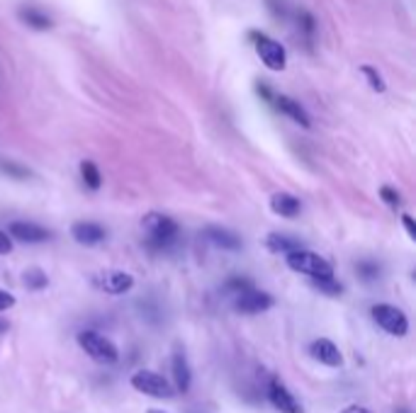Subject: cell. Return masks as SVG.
Wrapping results in <instances>:
<instances>
[{
    "label": "cell",
    "instance_id": "ffe728a7",
    "mask_svg": "<svg viewBox=\"0 0 416 413\" xmlns=\"http://www.w3.org/2000/svg\"><path fill=\"white\" fill-rule=\"evenodd\" d=\"M81 175H83V183L90 187V190H100L102 175H100V170H97L95 163H90V161L81 163Z\"/></svg>",
    "mask_w": 416,
    "mask_h": 413
},
{
    "label": "cell",
    "instance_id": "7a4b0ae2",
    "mask_svg": "<svg viewBox=\"0 0 416 413\" xmlns=\"http://www.w3.org/2000/svg\"><path fill=\"white\" fill-rule=\"evenodd\" d=\"M141 229H144L146 244L151 248L171 246L175 241V236H178V224H175L171 217H166V214H156V212L146 214V217L141 219Z\"/></svg>",
    "mask_w": 416,
    "mask_h": 413
},
{
    "label": "cell",
    "instance_id": "5bb4252c",
    "mask_svg": "<svg viewBox=\"0 0 416 413\" xmlns=\"http://www.w3.org/2000/svg\"><path fill=\"white\" fill-rule=\"evenodd\" d=\"M171 367H173L175 389L185 394V392H188V389H190V382H193V372H190L188 357H185V352H183V350H175V352H173Z\"/></svg>",
    "mask_w": 416,
    "mask_h": 413
},
{
    "label": "cell",
    "instance_id": "5b68a950",
    "mask_svg": "<svg viewBox=\"0 0 416 413\" xmlns=\"http://www.w3.org/2000/svg\"><path fill=\"white\" fill-rule=\"evenodd\" d=\"M372 318H375V323L380 328H385L390 335H407L409 333V318L407 313H404L402 309H397V306L392 304H375L370 309Z\"/></svg>",
    "mask_w": 416,
    "mask_h": 413
},
{
    "label": "cell",
    "instance_id": "603a6c76",
    "mask_svg": "<svg viewBox=\"0 0 416 413\" xmlns=\"http://www.w3.org/2000/svg\"><path fill=\"white\" fill-rule=\"evenodd\" d=\"M249 287H254V285H251L249 280H244V277H232L227 282V292H229V294H234V297L241 294V292H246Z\"/></svg>",
    "mask_w": 416,
    "mask_h": 413
},
{
    "label": "cell",
    "instance_id": "9a60e30c",
    "mask_svg": "<svg viewBox=\"0 0 416 413\" xmlns=\"http://www.w3.org/2000/svg\"><path fill=\"white\" fill-rule=\"evenodd\" d=\"M205 236H207V241H212V244H215L217 248H222V251H239L241 248L239 236L224 227H207Z\"/></svg>",
    "mask_w": 416,
    "mask_h": 413
},
{
    "label": "cell",
    "instance_id": "277c9868",
    "mask_svg": "<svg viewBox=\"0 0 416 413\" xmlns=\"http://www.w3.org/2000/svg\"><path fill=\"white\" fill-rule=\"evenodd\" d=\"M251 37H254V44H256V54H258V59L266 64V68L285 71V66H287V52H285L283 44L268 35H261V32H254Z\"/></svg>",
    "mask_w": 416,
    "mask_h": 413
},
{
    "label": "cell",
    "instance_id": "f1b7e54d",
    "mask_svg": "<svg viewBox=\"0 0 416 413\" xmlns=\"http://www.w3.org/2000/svg\"><path fill=\"white\" fill-rule=\"evenodd\" d=\"M402 224H404V229H407L409 239H416V224H414V219L409 217V214H402Z\"/></svg>",
    "mask_w": 416,
    "mask_h": 413
},
{
    "label": "cell",
    "instance_id": "44dd1931",
    "mask_svg": "<svg viewBox=\"0 0 416 413\" xmlns=\"http://www.w3.org/2000/svg\"><path fill=\"white\" fill-rule=\"evenodd\" d=\"M25 285L30 289H44L49 285L47 275L42 273V270H27L25 273Z\"/></svg>",
    "mask_w": 416,
    "mask_h": 413
},
{
    "label": "cell",
    "instance_id": "30bf717a",
    "mask_svg": "<svg viewBox=\"0 0 416 413\" xmlns=\"http://www.w3.org/2000/svg\"><path fill=\"white\" fill-rule=\"evenodd\" d=\"M97 285L107 294H124V292L134 287V277L129 273H122V270H107V273H102L97 277Z\"/></svg>",
    "mask_w": 416,
    "mask_h": 413
},
{
    "label": "cell",
    "instance_id": "d6986e66",
    "mask_svg": "<svg viewBox=\"0 0 416 413\" xmlns=\"http://www.w3.org/2000/svg\"><path fill=\"white\" fill-rule=\"evenodd\" d=\"M266 246H268V251L271 253H280V256H287V253L299 251V248H302L297 239H292V236H287V234H271L266 239Z\"/></svg>",
    "mask_w": 416,
    "mask_h": 413
},
{
    "label": "cell",
    "instance_id": "2e32d148",
    "mask_svg": "<svg viewBox=\"0 0 416 413\" xmlns=\"http://www.w3.org/2000/svg\"><path fill=\"white\" fill-rule=\"evenodd\" d=\"M271 209L285 219H295L299 212H302V205H299V200L295 195L278 192V195H273V200H271Z\"/></svg>",
    "mask_w": 416,
    "mask_h": 413
},
{
    "label": "cell",
    "instance_id": "9c48e42d",
    "mask_svg": "<svg viewBox=\"0 0 416 413\" xmlns=\"http://www.w3.org/2000/svg\"><path fill=\"white\" fill-rule=\"evenodd\" d=\"M8 236L15 241H20V244H44L52 234L32 222H13L8 229Z\"/></svg>",
    "mask_w": 416,
    "mask_h": 413
},
{
    "label": "cell",
    "instance_id": "7c38bea8",
    "mask_svg": "<svg viewBox=\"0 0 416 413\" xmlns=\"http://www.w3.org/2000/svg\"><path fill=\"white\" fill-rule=\"evenodd\" d=\"M271 102L275 104V107L280 109L283 114H287L292 122H297L299 126H304V129H309V126H311L309 114H307V109L297 100H292V97H287V95H273Z\"/></svg>",
    "mask_w": 416,
    "mask_h": 413
},
{
    "label": "cell",
    "instance_id": "83f0119b",
    "mask_svg": "<svg viewBox=\"0 0 416 413\" xmlns=\"http://www.w3.org/2000/svg\"><path fill=\"white\" fill-rule=\"evenodd\" d=\"M13 251V239H10L5 231H0V256H5V253Z\"/></svg>",
    "mask_w": 416,
    "mask_h": 413
},
{
    "label": "cell",
    "instance_id": "f546056e",
    "mask_svg": "<svg viewBox=\"0 0 416 413\" xmlns=\"http://www.w3.org/2000/svg\"><path fill=\"white\" fill-rule=\"evenodd\" d=\"M343 413H372V411H368L365 406H348V409L343 411Z\"/></svg>",
    "mask_w": 416,
    "mask_h": 413
},
{
    "label": "cell",
    "instance_id": "4dcf8cb0",
    "mask_svg": "<svg viewBox=\"0 0 416 413\" xmlns=\"http://www.w3.org/2000/svg\"><path fill=\"white\" fill-rule=\"evenodd\" d=\"M10 328V323L8 321H3V318H0V333H5V330Z\"/></svg>",
    "mask_w": 416,
    "mask_h": 413
},
{
    "label": "cell",
    "instance_id": "7402d4cb",
    "mask_svg": "<svg viewBox=\"0 0 416 413\" xmlns=\"http://www.w3.org/2000/svg\"><path fill=\"white\" fill-rule=\"evenodd\" d=\"M360 71H363V76H365V78H368L370 88H372V90H375V92H385V90H387V83L382 80V76L377 73V71L372 68V66H363V68H360Z\"/></svg>",
    "mask_w": 416,
    "mask_h": 413
},
{
    "label": "cell",
    "instance_id": "484cf974",
    "mask_svg": "<svg viewBox=\"0 0 416 413\" xmlns=\"http://www.w3.org/2000/svg\"><path fill=\"white\" fill-rule=\"evenodd\" d=\"M314 285H316V287H319V289L328 292V294H331V297H336V294H341V292H343L341 285L333 282V280H326V282H314Z\"/></svg>",
    "mask_w": 416,
    "mask_h": 413
},
{
    "label": "cell",
    "instance_id": "ba28073f",
    "mask_svg": "<svg viewBox=\"0 0 416 413\" xmlns=\"http://www.w3.org/2000/svg\"><path fill=\"white\" fill-rule=\"evenodd\" d=\"M268 399H271V404L280 413H304L299 401L295 399L292 392L285 387L280 379H271V384H268Z\"/></svg>",
    "mask_w": 416,
    "mask_h": 413
},
{
    "label": "cell",
    "instance_id": "8992f818",
    "mask_svg": "<svg viewBox=\"0 0 416 413\" xmlns=\"http://www.w3.org/2000/svg\"><path fill=\"white\" fill-rule=\"evenodd\" d=\"M131 387L146 396H153V399H171L173 396L171 384H168L161 374H156L151 370H139L131 374Z\"/></svg>",
    "mask_w": 416,
    "mask_h": 413
},
{
    "label": "cell",
    "instance_id": "1f68e13d",
    "mask_svg": "<svg viewBox=\"0 0 416 413\" xmlns=\"http://www.w3.org/2000/svg\"><path fill=\"white\" fill-rule=\"evenodd\" d=\"M397 413H409V411H407V409H399Z\"/></svg>",
    "mask_w": 416,
    "mask_h": 413
},
{
    "label": "cell",
    "instance_id": "8fae6325",
    "mask_svg": "<svg viewBox=\"0 0 416 413\" xmlns=\"http://www.w3.org/2000/svg\"><path fill=\"white\" fill-rule=\"evenodd\" d=\"M71 236H73V241L81 246H95V244H100V241H105L107 231L95 222H76L73 227H71Z\"/></svg>",
    "mask_w": 416,
    "mask_h": 413
},
{
    "label": "cell",
    "instance_id": "e0dca14e",
    "mask_svg": "<svg viewBox=\"0 0 416 413\" xmlns=\"http://www.w3.org/2000/svg\"><path fill=\"white\" fill-rule=\"evenodd\" d=\"M20 20L25 22L27 27H32V30H37V32H47V30H52L54 27V22L52 18H49L44 10L40 8H32V5H27V8H20Z\"/></svg>",
    "mask_w": 416,
    "mask_h": 413
},
{
    "label": "cell",
    "instance_id": "ac0fdd59",
    "mask_svg": "<svg viewBox=\"0 0 416 413\" xmlns=\"http://www.w3.org/2000/svg\"><path fill=\"white\" fill-rule=\"evenodd\" d=\"M295 22H297V30L302 42L307 44V49H314V37H316V25L307 10H295Z\"/></svg>",
    "mask_w": 416,
    "mask_h": 413
},
{
    "label": "cell",
    "instance_id": "4fadbf2b",
    "mask_svg": "<svg viewBox=\"0 0 416 413\" xmlns=\"http://www.w3.org/2000/svg\"><path fill=\"white\" fill-rule=\"evenodd\" d=\"M309 352H311V357H314V360H319L321 365H326V367H341V362H343L341 350H338L336 345H333L331 340H326V338L314 340Z\"/></svg>",
    "mask_w": 416,
    "mask_h": 413
},
{
    "label": "cell",
    "instance_id": "52a82bcc",
    "mask_svg": "<svg viewBox=\"0 0 416 413\" xmlns=\"http://www.w3.org/2000/svg\"><path fill=\"white\" fill-rule=\"evenodd\" d=\"M271 306H273V297L263 289L249 287L246 292L234 297V309L241 313H261V311H268Z\"/></svg>",
    "mask_w": 416,
    "mask_h": 413
},
{
    "label": "cell",
    "instance_id": "d6a6232c",
    "mask_svg": "<svg viewBox=\"0 0 416 413\" xmlns=\"http://www.w3.org/2000/svg\"><path fill=\"white\" fill-rule=\"evenodd\" d=\"M149 413H163V411H156V409H151Z\"/></svg>",
    "mask_w": 416,
    "mask_h": 413
},
{
    "label": "cell",
    "instance_id": "cb8c5ba5",
    "mask_svg": "<svg viewBox=\"0 0 416 413\" xmlns=\"http://www.w3.org/2000/svg\"><path fill=\"white\" fill-rule=\"evenodd\" d=\"M358 273L363 280H375L377 275H380V268H377L375 263H358Z\"/></svg>",
    "mask_w": 416,
    "mask_h": 413
},
{
    "label": "cell",
    "instance_id": "d4e9b609",
    "mask_svg": "<svg viewBox=\"0 0 416 413\" xmlns=\"http://www.w3.org/2000/svg\"><path fill=\"white\" fill-rule=\"evenodd\" d=\"M380 195H382V200H385L387 205H392V207H397L399 202H402V200H399V192H397V190H392L390 185L380 187Z\"/></svg>",
    "mask_w": 416,
    "mask_h": 413
},
{
    "label": "cell",
    "instance_id": "4316f807",
    "mask_svg": "<svg viewBox=\"0 0 416 413\" xmlns=\"http://www.w3.org/2000/svg\"><path fill=\"white\" fill-rule=\"evenodd\" d=\"M10 306H15V297L10 292L0 289V311H8Z\"/></svg>",
    "mask_w": 416,
    "mask_h": 413
},
{
    "label": "cell",
    "instance_id": "6da1fadb",
    "mask_svg": "<svg viewBox=\"0 0 416 413\" xmlns=\"http://www.w3.org/2000/svg\"><path fill=\"white\" fill-rule=\"evenodd\" d=\"M287 261V268L295 270L299 275H307L311 282H326V280H333V268L331 263L324 261L319 253H311V251H292L285 256Z\"/></svg>",
    "mask_w": 416,
    "mask_h": 413
},
{
    "label": "cell",
    "instance_id": "3957f363",
    "mask_svg": "<svg viewBox=\"0 0 416 413\" xmlns=\"http://www.w3.org/2000/svg\"><path fill=\"white\" fill-rule=\"evenodd\" d=\"M78 345L85 350L88 357H93L95 362H102V365H112V362H117V357H119L117 345H114L109 338H105V335L97 333V330H81Z\"/></svg>",
    "mask_w": 416,
    "mask_h": 413
}]
</instances>
